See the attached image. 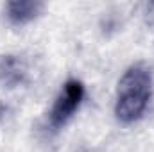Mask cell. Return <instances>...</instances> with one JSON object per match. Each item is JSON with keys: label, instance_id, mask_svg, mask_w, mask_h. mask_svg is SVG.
Listing matches in <instances>:
<instances>
[{"label": "cell", "instance_id": "cell-2", "mask_svg": "<svg viewBox=\"0 0 154 152\" xmlns=\"http://www.w3.org/2000/svg\"><path fill=\"white\" fill-rule=\"evenodd\" d=\"M82 99H84V84L79 79H68L63 84V88L48 113L50 129L59 131L61 127H65L68 123V120L74 116V113L79 109Z\"/></svg>", "mask_w": 154, "mask_h": 152}, {"label": "cell", "instance_id": "cell-1", "mask_svg": "<svg viewBox=\"0 0 154 152\" xmlns=\"http://www.w3.org/2000/svg\"><path fill=\"white\" fill-rule=\"evenodd\" d=\"M152 95V74L151 70L138 63L129 66L118 81L116 88L115 114L122 123H133L140 120Z\"/></svg>", "mask_w": 154, "mask_h": 152}, {"label": "cell", "instance_id": "cell-4", "mask_svg": "<svg viewBox=\"0 0 154 152\" xmlns=\"http://www.w3.org/2000/svg\"><path fill=\"white\" fill-rule=\"evenodd\" d=\"M23 75V68L20 65L18 59H14V56H7L5 59H2L0 63V79L7 84H14L18 81H22Z\"/></svg>", "mask_w": 154, "mask_h": 152}, {"label": "cell", "instance_id": "cell-5", "mask_svg": "<svg viewBox=\"0 0 154 152\" xmlns=\"http://www.w3.org/2000/svg\"><path fill=\"white\" fill-rule=\"evenodd\" d=\"M4 111H5V109H4V106H2V104H0V118H2V116H4Z\"/></svg>", "mask_w": 154, "mask_h": 152}, {"label": "cell", "instance_id": "cell-3", "mask_svg": "<svg viewBox=\"0 0 154 152\" xmlns=\"http://www.w3.org/2000/svg\"><path fill=\"white\" fill-rule=\"evenodd\" d=\"M45 4L39 0H11L5 4V13L11 23L14 25H25L38 18L43 11Z\"/></svg>", "mask_w": 154, "mask_h": 152}]
</instances>
